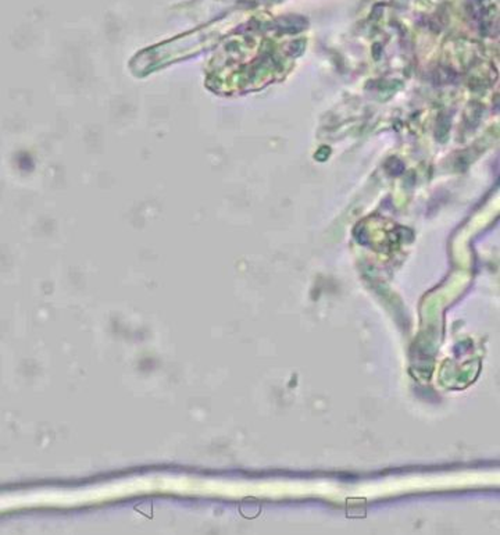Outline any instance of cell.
I'll list each match as a JSON object with an SVG mask.
<instances>
[{"label":"cell","mask_w":500,"mask_h":535,"mask_svg":"<svg viewBox=\"0 0 500 535\" xmlns=\"http://www.w3.org/2000/svg\"><path fill=\"white\" fill-rule=\"evenodd\" d=\"M241 512L245 517L248 519H253L256 517L258 513H260V503L256 501V499H245L241 505Z\"/></svg>","instance_id":"1"}]
</instances>
